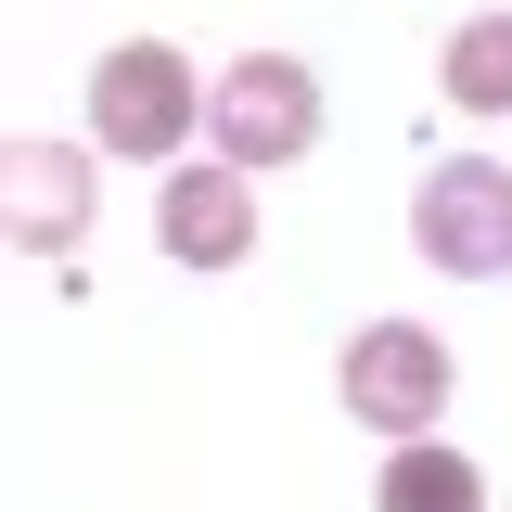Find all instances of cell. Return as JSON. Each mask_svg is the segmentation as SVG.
Returning <instances> with one entry per match:
<instances>
[{
  "instance_id": "4",
  "label": "cell",
  "mask_w": 512,
  "mask_h": 512,
  "mask_svg": "<svg viewBox=\"0 0 512 512\" xmlns=\"http://www.w3.org/2000/svg\"><path fill=\"white\" fill-rule=\"evenodd\" d=\"M423 256L448 282H500L512 269V167L500 154H448L423 180Z\"/></svg>"
},
{
  "instance_id": "6",
  "label": "cell",
  "mask_w": 512,
  "mask_h": 512,
  "mask_svg": "<svg viewBox=\"0 0 512 512\" xmlns=\"http://www.w3.org/2000/svg\"><path fill=\"white\" fill-rule=\"evenodd\" d=\"M154 244L180 256V269H244V244H256L244 167H167V192H154Z\"/></svg>"
},
{
  "instance_id": "3",
  "label": "cell",
  "mask_w": 512,
  "mask_h": 512,
  "mask_svg": "<svg viewBox=\"0 0 512 512\" xmlns=\"http://www.w3.org/2000/svg\"><path fill=\"white\" fill-rule=\"evenodd\" d=\"M192 116H205V90H192V64L167 39H128V52L90 64V128H103V154H180Z\"/></svg>"
},
{
  "instance_id": "8",
  "label": "cell",
  "mask_w": 512,
  "mask_h": 512,
  "mask_svg": "<svg viewBox=\"0 0 512 512\" xmlns=\"http://www.w3.org/2000/svg\"><path fill=\"white\" fill-rule=\"evenodd\" d=\"M436 77H448V103H461V116H512V13H461Z\"/></svg>"
},
{
  "instance_id": "7",
  "label": "cell",
  "mask_w": 512,
  "mask_h": 512,
  "mask_svg": "<svg viewBox=\"0 0 512 512\" xmlns=\"http://www.w3.org/2000/svg\"><path fill=\"white\" fill-rule=\"evenodd\" d=\"M372 512H487V474H474L461 448L410 436V448H397V461L372 474Z\"/></svg>"
},
{
  "instance_id": "1",
  "label": "cell",
  "mask_w": 512,
  "mask_h": 512,
  "mask_svg": "<svg viewBox=\"0 0 512 512\" xmlns=\"http://www.w3.org/2000/svg\"><path fill=\"white\" fill-rule=\"evenodd\" d=\"M346 410H359V423H372V436H436V410H448V346L436 333H423V320H359V333H346Z\"/></svg>"
},
{
  "instance_id": "5",
  "label": "cell",
  "mask_w": 512,
  "mask_h": 512,
  "mask_svg": "<svg viewBox=\"0 0 512 512\" xmlns=\"http://www.w3.org/2000/svg\"><path fill=\"white\" fill-rule=\"evenodd\" d=\"M0 231L26 256H77V231H90V154L77 141H13L0 154Z\"/></svg>"
},
{
  "instance_id": "2",
  "label": "cell",
  "mask_w": 512,
  "mask_h": 512,
  "mask_svg": "<svg viewBox=\"0 0 512 512\" xmlns=\"http://www.w3.org/2000/svg\"><path fill=\"white\" fill-rule=\"evenodd\" d=\"M205 128H218V167H295L320 141V90L295 52H244L218 90H205Z\"/></svg>"
}]
</instances>
